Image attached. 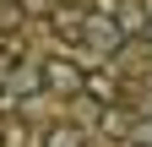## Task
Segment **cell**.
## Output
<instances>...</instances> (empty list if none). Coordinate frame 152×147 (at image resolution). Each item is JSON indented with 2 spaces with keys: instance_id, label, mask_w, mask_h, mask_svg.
Wrapping results in <instances>:
<instances>
[{
  "instance_id": "3",
  "label": "cell",
  "mask_w": 152,
  "mask_h": 147,
  "mask_svg": "<svg viewBox=\"0 0 152 147\" xmlns=\"http://www.w3.org/2000/svg\"><path fill=\"white\" fill-rule=\"evenodd\" d=\"M82 93H92V98H114V76H82Z\"/></svg>"
},
{
  "instance_id": "2",
  "label": "cell",
  "mask_w": 152,
  "mask_h": 147,
  "mask_svg": "<svg viewBox=\"0 0 152 147\" xmlns=\"http://www.w3.org/2000/svg\"><path fill=\"white\" fill-rule=\"evenodd\" d=\"M44 147H82V131H76V125H49Z\"/></svg>"
},
{
  "instance_id": "5",
  "label": "cell",
  "mask_w": 152,
  "mask_h": 147,
  "mask_svg": "<svg viewBox=\"0 0 152 147\" xmlns=\"http://www.w3.org/2000/svg\"><path fill=\"white\" fill-rule=\"evenodd\" d=\"M22 6H27V11H38V16H54V11H60L54 0H16V11H22Z\"/></svg>"
},
{
  "instance_id": "4",
  "label": "cell",
  "mask_w": 152,
  "mask_h": 147,
  "mask_svg": "<svg viewBox=\"0 0 152 147\" xmlns=\"http://www.w3.org/2000/svg\"><path fill=\"white\" fill-rule=\"evenodd\" d=\"M147 22H152V16H147ZM147 22H141V11H136V6H120V27H125V33H141Z\"/></svg>"
},
{
  "instance_id": "1",
  "label": "cell",
  "mask_w": 152,
  "mask_h": 147,
  "mask_svg": "<svg viewBox=\"0 0 152 147\" xmlns=\"http://www.w3.org/2000/svg\"><path fill=\"white\" fill-rule=\"evenodd\" d=\"M82 76L87 71L71 60H44V87H54V93H82Z\"/></svg>"
}]
</instances>
